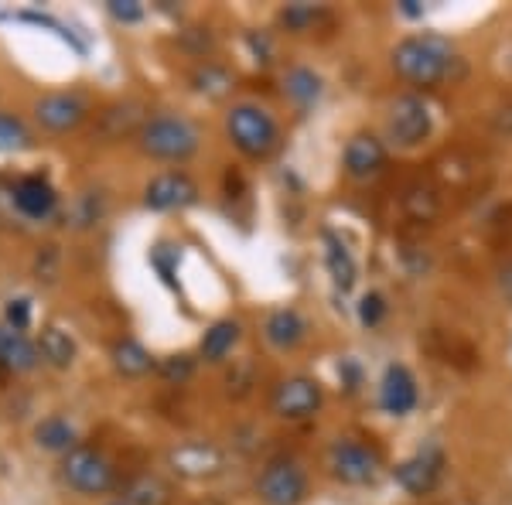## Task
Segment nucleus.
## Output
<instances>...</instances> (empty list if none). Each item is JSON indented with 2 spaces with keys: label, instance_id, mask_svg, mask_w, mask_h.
Masks as SVG:
<instances>
[{
  "label": "nucleus",
  "instance_id": "f257e3e1",
  "mask_svg": "<svg viewBox=\"0 0 512 505\" xmlns=\"http://www.w3.org/2000/svg\"><path fill=\"white\" fill-rule=\"evenodd\" d=\"M390 65L403 82L420 89L441 86V82L458 79L465 72V62H461L458 48L451 45V38L434 35V31L407 35L403 41H396Z\"/></svg>",
  "mask_w": 512,
  "mask_h": 505
},
{
  "label": "nucleus",
  "instance_id": "f03ea898",
  "mask_svg": "<svg viewBox=\"0 0 512 505\" xmlns=\"http://www.w3.org/2000/svg\"><path fill=\"white\" fill-rule=\"evenodd\" d=\"M140 151L154 161H188V157L198 154L202 147V134L188 117L181 113H158V117H147V123L137 134Z\"/></svg>",
  "mask_w": 512,
  "mask_h": 505
},
{
  "label": "nucleus",
  "instance_id": "7ed1b4c3",
  "mask_svg": "<svg viewBox=\"0 0 512 505\" xmlns=\"http://www.w3.org/2000/svg\"><path fill=\"white\" fill-rule=\"evenodd\" d=\"M226 134L250 161H267L280 147V123L260 103H233L226 113Z\"/></svg>",
  "mask_w": 512,
  "mask_h": 505
},
{
  "label": "nucleus",
  "instance_id": "20e7f679",
  "mask_svg": "<svg viewBox=\"0 0 512 505\" xmlns=\"http://www.w3.org/2000/svg\"><path fill=\"white\" fill-rule=\"evenodd\" d=\"M325 471L342 485H373L383 471V454L373 441L355 434H338L325 451Z\"/></svg>",
  "mask_w": 512,
  "mask_h": 505
},
{
  "label": "nucleus",
  "instance_id": "39448f33",
  "mask_svg": "<svg viewBox=\"0 0 512 505\" xmlns=\"http://www.w3.org/2000/svg\"><path fill=\"white\" fill-rule=\"evenodd\" d=\"M431 130L434 120L424 96L400 93L390 99V106H386V137H390V144L403 147V151H414V147H420L431 137Z\"/></svg>",
  "mask_w": 512,
  "mask_h": 505
},
{
  "label": "nucleus",
  "instance_id": "423d86ee",
  "mask_svg": "<svg viewBox=\"0 0 512 505\" xmlns=\"http://www.w3.org/2000/svg\"><path fill=\"white\" fill-rule=\"evenodd\" d=\"M311 482L301 461L294 458H274L256 475V499L263 505H301L308 499Z\"/></svg>",
  "mask_w": 512,
  "mask_h": 505
},
{
  "label": "nucleus",
  "instance_id": "0eeeda50",
  "mask_svg": "<svg viewBox=\"0 0 512 505\" xmlns=\"http://www.w3.org/2000/svg\"><path fill=\"white\" fill-rule=\"evenodd\" d=\"M62 478L69 488H76L82 495H106L117 485V468L106 461V454H99L96 447H72L62 458Z\"/></svg>",
  "mask_w": 512,
  "mask_h": 505
},
{
  "label": "nucleus",
  "instance_id": "6e6552de",
  "mask_svg": "<svg viewBox=\"0 0 512 505\" xmlns=\"http://www.w3.org/2000/svg\"><path fill=\"white\" fill-rule=\"evenodd\" d=\"M444 465H448V458H444L441 444H424V447H417L410 458H403L390 475L410 499H424V495H431L437 482H441Z\"/></svg>",
  "mask_w": 512,
  "mask_h": 505
},
{
  "label": "nucleus",
  "instance_id": "1a4fd4ad",
  "mask_svg": "<svg viewBox=\"0 0 512 505\" xmlns=\"http://www.w3.org/2000/svg\"><path fill=\"white\" fill-rule=\"evenodd\" d=\"M325 407V389L311 376H284L270 393V413L280 420H308Z\"/></svg>",
  "mask_w": 512,
  "mask_h": 505
},
{
  "label": "nucleus",
  "instance_id": "9d476101",
  "mask_svg": "<svg viewBox=\"0 0 512 505\" xmlns=\"http://www.w3.org/2000/svg\"><path fill=\"white\" fill-rule=\"evenodd\" d=\"M168 468L188 482H205L219 478L226 471V451L212 441H185L168 451Z\"/></svg>",
  "mask_w": 512,
  "mask_h": 505
},
{
  "label": "nucleus",
  "instance_id": "9b49d317",
  "mask_svg": "<svg viewBox=\"0 0 512 505\" xmlns=\"http://www.w3.org/2000/svg\"><path fill=\"white\" fill-rule=\"evenodd\" d=\"M195 202H198V185L185 171H161L144 188V205L151 212H181Z\"/></svg>",
  "mask_w": 512,
  "mask_h": 505
},
{
  "label": "nucleus",
  "instance_id": "f8f14e48",
  "mask_svg": "<svg viewBox=\"0 0 512 505\" xmlns=\"http://www.w3.org/2000/svg\"><path fill=\"white\" fill-rule=\"evenodd\" d=\"M35 117L52 134H69L89 117V99L82 93H45L35 103Z\"/></svg>",
  "mask_w": 512,
  "mask_h": 505
},
{
  "label": "nucleus",
  "instance_id": "ddd939ff",
  "mask_svg": "<svg viewBox=\"0 0 512 505\" xmlns=\"http://www.w3.org/2000/svg\"><path fill=\"white\" fill-rule=\"evenodd\" d=\"M386 157H390V151H386L383 140L362 130V134H352L349 140H345L342 168L352 181H369L386 168Z\"/></svg>",
  "mask_w": 512,
  "mask_h": 505
},
{
  "label": "nucleus",
  "instance_id": "4468645a",
  "mask_svg": "<svg viewBox=\"0 0 512 505\" xmlns=\"http://www.w3.org/2000/svg\"><path fill=\"white\" fill-rule=\"evenodd\" d=\"M420 400V389H417V379L403 362H390L383 369V379H379V407L390 417H407L414 413Z\"/></svg>",
  "mask_w": 512,
  "mask_h": 505
},
{
  "label": "nucleus",
  "instance_id": "2eb2a0df",
  "mask_svg": "<svg viewBox=\"0 0 512 505\" xmlns=\"http://www.w3.org/2000/svg\"><path fill=\"white\" fill-rule=\"evenodd\" d=\"M263 338H267L270 349L294 352L308 342V321L297 308H274L263 318Z\"/></svg>",
  "mask_w": 512,
  "mask_h": 505
},
{
  "label": "nucleus",
  "instance_id": "dca6fc26",
  "mask_svg": "<svg viewBox=\"0 0 512 505\" xmlns=\"http://www.w3.org/2000/svg\"><path fill=\"white\" fill-rule=\"evenodd\" d=\"M14 205L28 219H48L55 212V205H59V195L41 175H28L14 185Z\"/></svg>",
  "mask_w": 512,
  "mask_h": 505
},
{
  "label": "nucleus",
  "instance_id": "f3484780",
  "mask_svg": "<svg viewBox=\"0 0 512 505\" xmlns=\"http://www.w3.org/2000/svg\"><path fill=\"white\" fill-rule=\"evenodd\" d=\"M239 338H243V325L236 318H219L205 328L202 342H198V355L205 362H226V355L236 349Z\"/></svg>",
  "mask_w": 512,
  "mask_h": 505
},
{
  "label": "nucleus",
  "instance_id": "a211bd4d",
  "mask_svg": "<svg viewBox=\"0 0 512 505\" xmlns=\"http://www.w3.org/2000/svg\"><path fill=\"white\" fill-rule=\"evenodd\" d=\"M38 359H41L38 345L31 342L24 331L11 328V325H0V362H4L7 369L28 372L38 366Z\"/></svg>",
  "mask_w": 512,
  "mask_h": 505
},
{
  "label": "nucleus",
  "instance_id": "6ab92c4d",
  "mask_svg": "<svg viewBox=\"0 0 512 505\" xmlns=\"http://www.w3.org/2000/svg\"><path fill=\"white\" fill-rule=\"evenodd\" d=\"M325 267L332 273V284L342 294H349L355 287V280H359V267H355L349 246H345L332 229H325Z\"/></svg>",
  "mask_w": 512,
  "mask_h": 505
},
{
  "label": "nucleus",
  "instance_id": "aec40b11",
  "mask_svg": "<svg viewBox=\"0 0 512 505\" xmlns=\"http://www.w3.org/2000/svg\"><path fill=\"white\" fill-rule=\"evenodd\" d=\"M35 444L41 451H52V454H62L65 458L72 447H79V434L65 417H45L35 427Z\"/></svg>",
  "mask_w": 512,
  "mask_h": 505
},
{
  "label": "nucleus",
  "instance_id": "412c9836",
  "mask_svg": "<svg viewBox=\"0 0 512 505\" xmlns=\"http://www.w3.org/2000/svg\"><path fill=\"white\" fill-rule=\"evenodd\" d=\"M110 359H113V366H117V372H123V376H130V379L147 376L151 369H158L154 355L147 352L144 345L137 342V338H120V342L113 345Z\"/></svg>",
  "mask_w": 512,
  "mask_h": 505
},
{
  "label": "nucleus",
  "instance_id": "4be33fe9",
  "mask_svg": "<svg viewBox=\"0 0 512 505\" xmlns=\"http://www.w3.org/2000/svg\"><path fill=\"white\" fill-rule=\"evenodd\" d=\"M38 352H41V359H45L48 366H55V369H69L72 362H76V342H72L69 331H62V328H55V325L41 328Z\"/></svg>",
  "mask_w": 512,
  "mask_h": 505
},
{
  "label": "nucleus",
  "instance_id": "5701e85b",
  "mask_svg": "<svg viewBox=\"0 0 512 505\" xmlns=\"http://www.w3.org/2000/svg\"><path fill=\"white\" fill-rule=\"evenodd\" d=\"M284 96L291 99L294 106L308 110V106H315L321 96V76L315 69L294 65V69H287V76H284Z\"/></svg>",
  "mask_w": 512,
  "mask_h": 505
},
{
  "label": "nucleus",
  "instance_id": "b1692460",
  "mask_svg": "<svg viewBox=\"0 0 512 505\" xmlns=\"http://www.w3.org/2000/svg\"><path fill=\"white\" fill-rule=\"evenodd\" d=\"M328 18L325 7L318 4H304V0H297V4H287L284 11L277 14L280 28L291 31V35H308V31H315L321 21Z\"/></svg>",
  "mask_w": 512,
  "mask_h": 505
},
{
  "label": "nucleus",
  "instance_id": "393cba45",
  "mask_svg": "<svg viewBox=\"0 0 512 505\" xmlns=\"http://www.w3.org/2000/svg\"><path fill=\"white\" fill-rule=\"evenodd\" d=\"M403 212L414 222H431L434 215L441 212V192H437L434 185L417 181V185H410L407 195H403Z\"/></svg>",
  "mask_w": 512,
  "mask_h": 505
},
{
  "label": "nucleus",
  "instance_id": "a878e982",
  "mask_svg": "<svg viewBox=\"0 0 512 505\" xmlns=\"http://www.w3.org/2000/svg\"><path fill=\"white\" fill-rule=\"evenodd\" d=\"M192 86L198 89V93L219 99V96H226L229 89H233V72L222 69V65H216V62H205V65H198V69L192 72Z\"/></svg>",
  "mask_w": 512,
  "mask_h": 505
},
{
  "label": "nucleus",
  "instance_id": "bb28decb",
  "mask_svg": "<svg viewBox=\"0 0 512 505\" xmlns=\"http://www.w3.org/2000/svg\"><path fill=\"white\" fill-rule=\"evenodd\" d=\"M123 499H127L130 505H168V485H161L158 478L144 475V478H137V482L127 485Z\"/></svg>",
  "mask_w": 512,
  "mask_h": 505
},
{
  "label": "nucleus",
  "instance_id": "cd10ccee",
  "mask_svg": "<svg viewBox=\"0 0 512 505\" xmlns=\"http://www.w3.org/2000/svg\"><path fill=\"white\" fill-rule=\"evenodd\" d=\"M24 147H31L28 127L18 117L0 113V151H24Z\"/></svg>",
  "mask_w": 512,
  "mask_h": 505
},
{
  "label": "nucleus",
  "instance_id": "c85d7f7f",
  "mask_svg": "<svg viewBox=\"0 0 512 505\" xmlns=\"http://www.w3.org/2000/svg\"><path fill=\"white\" fill-rule=\"evenodd\" d=\"M386 314H390V304H386L383 294H379V291L362 294V301H359V321H362V328H379L386 321Z\"/></svg>",
  "mask_w": 512,
  "mask_h": 505
},
{
  "label": "nucleus",
  "instance_id": "c756f323",
  "mask_svg": "<svg viewBox=\"0 0 512 505\" xmlns=\"http://www.w3.org/2000/svg\"><path fill=\"white\" fill-rule=\"evenodd\" d=\"M195 372V359L192 355H168V359L158 362V376L164 379V383H188Z\"/></svg>",
  "mask_w": 512,
  "mask_h": 505
},
{
  "label": "nucleus",
  "instance_id": "7c9ffc66",
  "mask_svg": "<svg viewBox=\"0 0 512 505\" xmlns=\"http://www.w3.org/2000/svg\"><path fill=\"white\" fill-rule=\"evenodd\" d=\"M106 11H110V18L120 21V24L144 21V4H137V0H110V4H106Z\"/></svg>",
  "mask_w": 512,
  "mask_h": 505
},
{
  "label": "nucleus",
  "instance_id": "2f4dec72",
  "mask_svg": "<svg viewBox=\"0 0 512 505\" xmlns=\"http://www.w3.org/2000/svg\"><path fill=\"white\" fill-rule=\"evenodd\" d=\"M4 318H7V325H11V328L24 331L31 325V301H28V297H11V301H7V308H4Z\"/></svg>",
  "mask_w": 512,
  "mask_h": 505
},
{
  "label": "nucleus",
  "instance_id": "473e14b6",
  "mask_svg": "<svg viewBox=\"0 0 512 505\" xmlns=\"http://www.w3.org/2000/svg\"><path fill=\"white\" fill-rule=\"evenodd\" d=\"M82 212L76 215V226H93V222L99 219V205L93 195H82Z\"/></svg>",
  "mask_w": 512,
  "mask_h": 505
},
{
  "label": "nucleus",
  "instance_id": "72a5a7b5",
  "mask_svg": "<svg viewBox=\"0 0 512 505\" xmlns=\"http://www.w3.org/2000/svg\"><path fill=\"white\" fill-rule=\"evenodd\" d=\"M492 123H495V130H499V134L512 137V103H506V106H502V110H495Z\"/></svg>",
  "mask_w": 512,
  "mask_h": 505
},
{
  "label": "nucleus",
  "instance_id": "f704fd0d",
  "mask_svg": "<svg viewBox=\"0 0 512 505\" xmlns=\"http://www.w3.org/2000/svg\"><path fill=\"white\" fill-rule=\"evenodd\" d=\"M151 263H154V267H158V273H161V277H164V284H168V287H178V284H175V267H171V263L164 260V256H161V250L151 256Z\"/></svg>",
  "mask_w": 512,
  "mask_h": 505
},
{
  "label": "nucleus",
  "instance_id": "c9c22d12",
  "mask_svg": "<svg viewBox=\"0 0 512 505\" xmlns=\"http://www.w3.org/2000/svg\"><path fill=\"white\" fill-rule=\"evenodd\" d=\"M499 291H502V297L512 304V260L509 263H502L499 267Z\"/></svg>",
  "mask_w": 512,
  "mask_h": 505
},
{
  "label": "nucleus",
  "instance_id": "e433bc0d",
  "mask_svg": "<svg viewBox=\"0 0 512 505\" xmlns=\"http://www.w3.org/2000/svg\"><path fill=\"white\" fill-rule=\"evenodd\" d=\"M250 45H253V52H256V59L260 62H270V55H274V48H270V41L267 38H256V35H250Z\"/></svg>",
  "mask_w": 512,
  "mask_h": 505
},
{
  "label": "nucleus",
  "instance_id": "4c0bfd02",
  "mask_svg": "<svg viewBox=\"0 0 512 505\" xmlns=\"http://www.w3.org/2000/svg\"><path fill=\"white\" fill-rule=\"evenodd\" d=\"M400 14L403 18H424V4H417V0H400Z\"/></svg>",
  "mask_w": 512,
  "mask_h": 505
},
{
  "label": "nucleus",
  "instance_id": "58836bf2",
  "mask_svg": "<svg viewBox=\"0 0 512 505\" xmlns=\"http://www.w3.org/2000/svg\"><path fill=\"white\" fill-rule=\"evenodd\" d=\"M110 505H130V502H127V499H123V495H120V499H117V502H110Z\"/></svg>",
  "mask_w": 512,
  "mask_h": 505
}]
</instances>
